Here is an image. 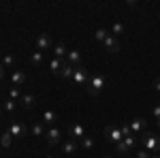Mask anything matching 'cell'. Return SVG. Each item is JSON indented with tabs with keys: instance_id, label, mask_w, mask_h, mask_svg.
Listing matches in <instances>:
<instances>
[{
	"instance_id": "cell-21",
	"label": "cell",
	"mask_w": 160,
	"mask_h": 158,
	"mask_svg": "<svg viewBox=\"0 0 160 158\" xmlns=\"http://www.w3.org/2000/svg\"><path fill=\"white\" fill-rule=\"evenodd\" d=\"M113 37L118 38V37H122L124 32H126V24H122V22H115V24L111 26V30H109Z\"/></svg>"
},
{
	"instance_id": "cell-8",
	"label": "cell",
	"mask_w": 160,
	"mask_h": 158,
	"mask_svg": "<svg viewBox=\"0 0 160 158\" xmlns=\"http://www.w3.org/2000/svg\"><path fill=\"white\" fill-rule=\"evenodd\" d=\"M77 150H79V141H75V139H71V137L62 141V154H64V158H71Z\"/></svg>"
},
{
	"instance_id": "cell-31",
	"label": "cell",
	"mask_w": 160,
	"mask_h": 158,
	"mask_svg": "<svg viewBox=\"0 0 160 158\" xmlns=\"http://www.w3.org/2000/svg\"><path fill=\"white\" fill-rule=\"evenodd\" d=\"M152 115H154L156 120H160V105H156V107L152 109Z\"/></svg>"
},
{
	"instance_id": "cell-13",
	"label": "cell",
	"mask_w": 160,
	"mask_h": 158,
	"mask_svg": "<svg viewBox=\"0 0 160 158\" xmlns=\"http://www.w3.org/2000/svg\"><path fill=\"white\" fill-rule=\"evenodd\" d=\"M26 79H28V75L17 69V71H13V75H11V85L13 88H22V85L26 84Z\"/></svg>"
},
{
	"instance_id": "cell-26",
	"label": "cell",
	"mask_w": 160,
	"mask_h": 158,
	"mask_svg": "<svg viewBox=\"0 0 160 158\" xmlns=\"http://www.w3.org/2000/svg\"><path fill=\"white\" fill-rule=\"evenodd\" d=\"M107 37H109V30H107V28H98V30L94 32V38H96L98 43H105V38H107Z\"/></svg>"
},
{
	"instance_id": "cell-27",
	"label": "cell",
	"mask_w": 160,
	"mask_h": 158,
	"mask_svg": "<svg viewBox=\"0 0 160 158\" xmlns=\"http://www.w3.org/2000/svg\"><path fill=\"white\" fill-rule=\"evenodd\" d=\"M9 98H11V100H17V103H19V98H22V88H13V85H11Z\"/></svg>"
},
{
	"instance_id": "cell-4",
	"label": "cell",
	"mask_w": 160,
	"mask_h": 158,
	"mask_svg": "<svg viewBox=\"0 0 160 158\" xmlns=\"http://www.w3.org/2000/svg\"><path fill=\"white\" fill-rule=\"evenodd\" d=\"M73 81H75V85H88V81H90V71H88L83 64L81 66H75Z\"/></svg>"
},
{
	"instance_id": "cell-37",
	"label": "cell",
	"mask_w": 160,
	"mask_h": 158,
	"mask_svg": "<svg viewBox=\"0 0 160 158\" xmlns=\"http://www.w3.org/2000/svg\"><path fill=\"white\" fill-rule=\"evenodd\" d=\"M156 124H158V130H160V120H156Z\"/></svg>"
},
{
	"instance_id": "cell-6",
	"label": "cell",
	"mask_w": 160,
	"mask_h": 158,
	"mask_svg": "<svg viewBox=\"0 0 160 158\" xmlns=\"http://www.w3.org/2000/svg\"><path fill=\"white\" fill-rule=\"evenodd\" d=\"M105 137H107V141H111V143H120L124 139V135H122V128L120 126H107L105 128Z\"/></svg>"
},
{
	"instance_id": "cell-35",
	"label": "cell",
	"mask_w": 160,
	"mask_h": 158,
	"mask_svg": "<svg viewBox=\"0 0 160 158\" xmlns=\"http://www.w3.org/2000/svg\"><path fill=\"white\" fill-rule=\"evenodd\" d=\"M152 158H160V152H156V154H152Z\"/></svg>"
},
{
	"instance_id": "cell-29",
	"label": "cell",
	"mask_w": 160,
	"mask_h": 158,
	"mask_svg": "<svg viewBox=\"0 0 160 158\" xmlns=\"http://www.w3.org/2000/svg\"><path fill=\"white\" fill-rule=\"evenodd\" d=\"M135 158H152V152H148V150H139L135 154Z\"/></svg>"
},
{
	"instance_id": "cell-25",
	"label": "cell",
	"mask_w": 160,
	"mask_h": 158,
	"mask_svg": "<svg viewBox=\"0 0 160 158\" xmlns=\"http://www.w3.org/2000/svg\"><path fill=\"white\" fill-rule=\"evenodd\" d=\"M11 143H13L11 133H9V130H4V133L0 135V147H11Z\"/></svg>"
},
{
	"instance_id": "cell-16",
	"label": "cell",
	"mask_w": 160,
	"mask_h": 158,
	"mask_svg": "<svg viewBox=\"0 0 160 158\" xmlns=\"http://www.w3.org/2000/svg\"><path fill=\"white\" fill-rule=\"evenodd\" d=\"M19 105H22L24 109H34V105H37V96L30 94V92H26V94H22V98H19Z\"/></svg>"
},
{
	"instance_id": "cell-5",
	"label": "cell",
	"mask_w": 160,
	"mask_h": 158,
	"mask_svg": "<svg viewBox=\"0 0 160 158\" xmlns=\"http://www.w3.org/2000/svg\"><path fill=\"white\" fill-rule=\"evenodd\" d=\"M9 133H11L13 139H24L26 137V124L22 120H13L11 124H9V128H7Z\"/></svg>"
},
{
	"instance_id": "cell-34",
	"label": "cell",
	"mask_w": 160,
	"mask_h": 158,
	"mask_svg": "<svg viewBox=\"0 0 160 158\" xmlns=\"http://www.w3.org/2000/svg\"><path fill=\"white\" fill-rule=\"evenodd\" d=\"M2 115H4V109H2V105H0V120H2Z\"/></svg>"
},
{
	"instance_id": "cell-20",
	"label": "cell",
	"mask_w": 160,
	"mask_h": 158,
	"mask_svg": "<svg viewBox=\"0 0 160 158\" xmlns=\"http://www.w3.org/2000/svg\"><path fill=\"white\" fill-rule=\"evenodd\" d=\"M43 62H45V54H43V51L37 49V51L30 54V64H32V66H41Z\"/></svg>"
},
{
	"instance_id": "cell-17",
	"label": "cell",
	"mask_w": 160,
	"mask_h": 158,
	"mask_svg": "<svg viewBox=\"0 0 160 158\" xmlns=\"http://www.w3.org/2000/svg\"><path fill=\"white\" fill-rule=\"evenodd\" d=\"M62 66H64V60H60V58H51L49 60V73L51 75H60Z\"/></svg>"
},
{
	"instance_id": "cell-28",
	"label": "cell",
	"mask_w": 160,
	"mask_h": 158,
	"mask_svg": "<svg viewBox=\"0 0 160 158\" xmlns=\"http://www.w3.org/2000/svg\"><path fill=\"white\" fill-rule=\"evenodd\" d=\"M81 147H83V150H92V147H94V139H92L90 135H86V137L81 139Z\"/></svg>"
},
{
	"instance_id": "cell-24",
	"label": "cell",
	"mask_w": 160,
	"mask_h": 158,
	"mask_svg": "<svg viewBox=\"0 0 160 158\" xmlns=\"http://www.w3.org/2000/svg\"><path fill=\"white\" fill-rule=\"evenodd\" d=\"M2 109H4V113H15V109H17V100L7 98V100L2 103Z\"/></svg>"
},
{
	"instance_id": "cell-2",
	"label": "cell",
	"mask_w": 160,
	"mask_h": 158,
	"mask_svg": "<svg viewBox=\"0 0 160 158\" xmlns=\"http://www.w3.org/2000/svg\"><path fill=\"white\" fill-rule=\"evenodd\" d=\"M137 143H139V137L137 135H130V137H124L122 141L115 145V150H118V154H132Z\"/></svg>"
},
{
	"instance_id": "cell-12",
	"label": "cell",
	"mask_w": 160,
	"mask_h": 158,
	"mask_svg": "<svg viewBox=\"0 0 160 158\" xmlns=\"http://www.w3.org/2000/svg\"><path fill=\"white\" fill-rule=\"evenodd\" d=\"M102 47L107 49L109 54H120V41H118V38H115V37H113V34L109 32V37L105 38V43H102Z\"/></svg>"
},
{
	"instance_id": "cell-11",
	"label": "cell",
	"mask_w": 160,
	"mask_h": 158,
	"mask_svg": "<svg viewBox=\"0 0 160 158\" xmlns=\"http://www.w3.org/2000/svg\"><path fill=\"white\" fill-rule=\"evenodd\" d=\"M34 43H37V49H38V51H43V54L51 49V37H49V34H45V32H43V34H38Z\"/></svg>"
},
{
	"instance_id": "cell-33",
	"label": "cell",
	"mask_w": 160,
	"mask_h": 158,
	"mask_svg": "<svg viewBox=\"0 0 160 158\" xmlns=\"http://www.w3.org/2000/svg\"><path fill=\"white\" fill-rule=\"evenodd\" d=\"M2 77H4V66H2V62H0V81H2Z\"/></svg>"
},
{
	"instance_id": "cell-9",
	"label": "cell",
	"mask_w": 160,
	"mask_h": 158,
	"mask_svg": "<svg viewBox=\"0 0 160 158\" xmlns=\"http://www.w3.org/2000/svg\"><path fill=\"white\" fill-rule=\"evenodd\" d=\"M128 126H130V130L132 135H143L145 133V128H148V120H143V118H132V120L128 122Z\"/></svg>"
},
{
	"instance_id": "cell-1",
	"label": "cell",
	"mask_w": 160,
	"mask_h": 158,
	"mask_svg": "<svg viewBox=\"0 0 160 158\" xmlns=\"http://www.w3.org/2000/svg\"><path fill=\"white\" fill-rule=\"evenodd\" d=\"M105 85H107V77L102 73H94L90 75V81H88L86 85V92L90 94V96H98L100 92L105 90Z\"/></svg>"
},
{
	"instance_id": "cell-15",
	"label": "cell",
	"mask_w": 160,
	"mask_h": 158,
	"mask_svg": "<svg viewBox=\"0 0 160 158\" xmlns=\"http://www.w3.org/2000/svg\"><path fill=\"white\" fill-rule=\"evenodd\" d=\"M56 120H58V111H53V109H47V111H43V118H41V122L45 124V126H56Z\"/></svg>"
},
{
	"instance_id": "cell-22",
	"label": "cell",
	"mask_w": 160,
	"mask_h": 158,
	"mask_svg": "<svg viewBox=\"0 0 160 158\" xmlns=\"http://www.w3.org/2000/svg\"><path fill=\"white\" fill-rule=\"evenodd\" d=\"M73 73H75V66H71L68 62H64V66H62V73H60V77H62V79H73Z\"/></svg>"
},
{
	"instance_id": "cell-38",
	"label": "cell",
	"mask_w": 160,
	"mask_h": 158,
	"mask_svg": "<svg viewBox=\"0 0 160 158\" xmlns=\"http://www.w3.org/2000/svg\"><path fill=\"white\" fill-rule=\"evenodd\" d=\"M2 56H4V54H0V60H2Z\"/></svg>"
},
{
	"instance_id": "cell-10",
	"label": "cell",
	"mask_w": 160,
	"mask_h": 158,
	"mask_svg": "<svg viewBox=\"0 0 160 158\" xmlns=\"http://www.w3.org/2000/svg\"><path fill=\"white\" fill-rule=\"evenodd\" d=\"M45 139H47V143H49V145H60V143H62V133H60V128H58V126H51V128H47Z\"/></svg>"
},
{
	"instance_id": "cell-3",
	"label": "cell",
	"mask_w": 160,
	"mask_h": 158,
	"mask_svg": "<svg viewBox=\"0 0 160 158\" xmlns=\"http://www.w3.org/2000/svg\"><path fill=\"white\" fill-rule=\"evenodd\" d=\"M143 150H148V152H152V154H156V152H160V137L154 133H143Z\"/></svg>"
},
{
	"instance_id": "cell-36",
	"label": "cell",
	"mask_w": 160,
	"mask_h": 158,
	"mask_svg": "<svg viewBox=\"0 0 160 158\" xmlns=\"http://www.w3.org/2000/svg\"><path fill=\"white\" fill-rule=\"evenodd\" d=\"M45 158H56V156H53V154H47V156H45Z\"/></svg>"
},
{
	"instance_id": "cell-32",
	"label": "cell",
	"mask_w": 160,
	"mask_h": 158,
	"mask_svg": "<svg viewBox=\"0 0 160 158\" xmlns=\"http://www.w3.org/2000/svg\"><path fill=\"white\" fill-rule=\"evenodd\" d=\"M154 90L160 94V79H156V81H154Z\"/></svg>"
},
{
	"instance_id": "cell-39",
	"label": "cell",
	"mask_w": 160,
	"mask_h": 158,
	"mask_svg": "<svg viewBox=\"0 0 160 158\" xmlns=\"http://www.w3.org/2000/svg\"><path fill=\"white\" fill-rule=\"evenodd\" d=\"M105 158H113V156H105Z\"/></svg>"
},
{
	"instance_id": "cell-23",
	"label": "cell",
	"mask_w": 160,
	"mask_h": 158,
	"mask_svg": "<svg viewBox=\"0 0 160 158\" xmlns=\"http://www.w3.org/2000/svg\"><path fill=\"white\" fill-rule=\"evenodd\" d=\"M2 66H4V69H13V66H15V56H13V54H4V56H2Z\"/></svg>"
},
{
	"instance_id": "cell-19",
	"label": "cell",
	"mask_w": 160,
	"mask_h": 158,
	"mask_svg": "<svg viewBox=\"0 0 160 158\" xmlns=\"http://www.w3.org/2000/svg\"><path fill=\"white\" fill-rule=\"evenodd\" d=\"M66 54H68V49H66L64 43H56V45H53V58L64 60V58H66Z\"/></svg>"
},
{
	"instance_id": "cell-18",
	"label": "cell",
	"mask_w": 160,
	"mask_h": 158,
	"mask_svg": "<svg viewBox=\"0 0 160 158\" xmlns=\"http://www.w3.org/2000/svg\"><path fill=\"white\" fill-rule=\"evenodd\" d=\"M30 133H32V137H45L47 128H45V124H43V122H34V124L30 126Z\"/></svg>"
},
{
	"instance_id": "cell-7",
	"label": "cell",
	"mask_w": 160,
	"mask_h": 158,
	"mask_svg": "<svg viewBox=\"0 0 160 158\" xmlns=\"http://www.w3.org/2000/svg\"><path fill=\"white\" fill-rule=\"evenodd\" d=\"M86 126L83 124H79V122H75V124H71L68 126V137L71 139H75V141H81L83 137H86Z\"/></svg>"
},
{
	"instance_id": "cell-14",
	"label": "cell",
	"mask_w": 160,
	"mask_h": 158,
	"mask_svg": "<svg viewBox=\"0 0 160 158\" xmlns=\"http://www.w3.org/2000/svg\"><path fill=\"white\" fill-rule=\"evenodd\" d=\"M64 62H68L71 66H81V51H77V49H68V54H66Z\"/></svg>"
},
{
	"instance_id": "cell-30",
	"label": "cell",
	"mask_w": 160,
	"mask_h": 158,
	"mask_svg": "<svg viewBox=\"0 0 160 158\" xmlns=\"http://www.w3.org/2000/svg\"><path fill=\"white\" fill-rule=\"evenodd\" d=\"M120 128H122L124 137H130V135H132V130H130V126H128V124H120Z\"/></svg>"
}]
</instances>
